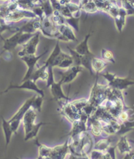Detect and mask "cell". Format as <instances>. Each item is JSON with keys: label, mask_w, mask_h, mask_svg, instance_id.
<instances>
[{"label": "cell", "mask_w": 134, "mask_h": 159, "mask_svg": "<svg viewBox=\"0 0 134 159\" xmlns=\"http://www.w3.org/2000/svg\"><path fill=\"white\" fill-rule=\"evenodd\" d=\"M97 78L98 76H97L96 82L92 88L90 95L88 99L89 103L96 108H97L107 99L109 89L108 85L99 84L97 82Z\"/></svg>", "instance_id": "6da1fadb"}, {"label": "cell", "mask_w": 134, "mask_h": 159, "mask_svg": "<svg viewBox=\"0 0 134 159\" xmlns=\"http://www.w3.org/2000/svg\"><path fill=\"white\" fill-rule=\"evenodd\" d=\"M102 76L108 82L107 85L109 87L122 92L134 85V81L132 80L129 78L118 77L114 73L107 72Z\"/></svg>", "instance_id": "7a4b0ae2"}, {"label": "cell", "mask_w": 134, "mask_h": 159, "mask_svg": "<svg viewBox=\"0 0 134 159\" xmlns=\"http://www.w3.org/2000/svg\"><path fill=\"white\" fill-rule=\"evenodd\" d=\"M3 19L8 23L17 22L22 20H32L38 19V16L32 11L24 10L19 8L9 11L5 13Z\"/></svg>", "instance_id": "3957f363"}, {"label": "cell", "mask_w": 134, "mask_h": 159, "mask_svg": "<svg viewBox=\"0 0 134 159\" xmlns=\"http://www.w3.org/2000/svg\"><path fill=\"white\" fill-rule=\"evenodd\" d=\"M48 52V49L45 51L43 53L39 55H25L20 57V59L23 61L27 66V71L25 74L24 78H22V82L26 80H29L32 76V74L36 70V67L38 65V62L39 61L42 57H43Z\"/></svg>", "instance_id": "277c9868"}, {"label": "cell", "mask_w": 134, "mask_h": 159, "mask_svg": "<svg viewBox=\"0 0 134 159\" xmlns=\"http://www.w3.org/2000/svg\"><path fill=\"white\" fill-rule=\"evenodd\" d=\"M40 32H37L29 41L22 45V49L18 53L19 57L25 55H34L36 53L37 48L40 41Z\"/></svg>", "instance_id": "5b68a950"}, {"label": "cell", "mask_w": 134, "mask_h": 159, "mask_svg": "<svg viewBox=\"0 0 134 159\" xmlns=\"http://www.w3.org/2000/svg\"><path fill=\"white\" fill-rule=\"evenodd\" d=\"M88 118V116L81 113V118L79 120H77L72 123V129L68 134L70 136V139H73L82 133L87 131L89 129L87 126Z\"/></svg>", "instance_id": "8992f818"}, {"label": "cell", "mask_w": 134, "mask_h": 159, "mask_svg": "<svg viewBox=\"0 0 134 159\" xmlns=\"http://www.w3.org/2000/svg\"><path fill=\"white\" fill-rule=\"evenodd\" d=\"M70 154L69 139L63 144L51 147V151L49 157L51 159H66L67 155Z\"/></svg>", "instance_id": "52a82bcc"}, {"label": "cell", "mask_w": 134, "mask_h": 159, "mask_svg": "<svg viewBox=\"0 0 134 159\" xmlns=\"http://www.w3.org/2000/svg\"><path fill=\"white\" fill-rule=\"evenodd\" d=\"M26 89V90H29L32 91V92H36L38 95L42 96V97L44 98V92L43 90L38 86L36 84V82H34L31 79L26 80L23 82H22L21 84L20 85H11L9 88L5 90V92H8L10 89Z\"/></svg>", "instance_id": "ba28073f"}, {"label": "cell", "mask_w": 134, "mask_h": 159, "mask_svg": "<svg viewBox=\"0 0 134 159\" xmlns=\"http://www.w3.org/2000/svg\"><path fill=\"white\" fill-rule=\"evenodd\" d=\"M61 113L72 123L81 118V112L69 101H66V103L62 105Z\"/></svg>", "instance_id": "9c48e42d"}, {"label": "cell", "mask_w": 134, "mask_h": 159, "mask_svg": "<svg viewBox=\"0 0 134 159\" xmlns=\"http://www.w3.org/2000/svg\"><path fill=\"white\" fill-rule=\"evenodd\" d=\"M63 78L61 77L60 80L58 82H55L51 86L49 87L51 94L53 98L58 102H60L62 100H65L66 101H69V98L66 96L63 92Z\"/></svg>", "instance_id": "30bf717a"}, {"label": "cell", "mask_w": 134, "mask_h": 159, "mask_svg": "<svg viewBox=\"0 0 134 159\" xmlns=\"http://www.w3.org/2000/svg\"><path fill=\"white\" fill-rule=\"evenodd\" d=\"M34 97L35 95H33L32 97L28 99L25 103L20 106V107L18 109V111L15 113V115L11 117L9 120H8L9 122L16 121V122L21 123L22 118H23L25 115L32 107V104L34 99Z\"/></svg>", "instance_id": "8fae6325"}, {"label": "cell", "mask_w": 134, "mask_h": 159, "mask_svg": "<svg viewBox=\"0 0 134 159\" xmlns=\"http://www.w3.org/2000/svg\"><path fill=\"white\" fill-rule=\"evenodd\" d=\"M37 117V111L31 107L30 109L27 111L22 118V122L23 124L25 135L29 133L33 126L35 124V120Z\"/></svg>", "instance_id": "7c38bea8"}, {"label": "cell", "mask_w": 134, "mask_h": 159, "mask_svg": "<svg viewBox=\"0 0 134 159\" xmlns=\"http://www.w3.org/2000/svg\"><path fill=\"white\" fill-rule=\"evenodd\" d=\"M83 68L80 66H72L70 69H67V71L62 75L63 78V84H69L73 82L76 78L78 75L82 72Z\"/></svg>", "instance_id": "4fadbf2b"}, {"label": "cell", "mask_w": 134, "mask_h": 159, "mask_svg": "<svg viewBox=\"0 0 134 159\" xmlns=\"http://www.w3.org/2000/svg\"><path fill=\"white\" fill-rule=\"evenodd\" d=\"M57 28L59 33L65 38L67 42L78 41V39L74 33V30L69 25L65 24L57 27Z\"/></svg>", "instance_id": "5bb4252c"}, {"label": "cell", "mask_w": 134, "mask_h": 159, "mask_svg": "<svg viewBox=\"0 0 134 159\" xmlns=\"http://www.w3.org/2000/svg\"><path fill=\"white\" fill-rule=\"evenodd\" d=\"M116 147L121 155L128 154L133 151L132 146L127 139V136L126 135H122L118 143H116Z\"/></svg>", "instance_id": "9a60e30c"}, {"label": "cell", "mask_w": 134, "mask_h": 159, "mask_svg": "<svg viewBox=\"0 0 134 159\" xmlns=\"http://www.w3.org/2000/svg\"><path fill=\"white\" fill-rule=\"evenodd\" d=\"M91 37V34H86L83 40H82L79 44L77 45V46L75 48L74 50L76 52L79 53L81 55H92L93 53L91 52L89 48V39Z\"/></svg>", "instance_id": "2e32d148"}, {"label": "cell", "mask_w": 134, "mask_h": 159, "mask_svg": "<svg viewBox=\"0 0 134 159\" xmlns=\"http://www.w3.org/2000/svg\"><path fill=\"white\" fill-rule=\"evenodd\" d=\"M127 16V15L126 10L120 6L118 15L113 19L116 29L120 33L122 32L124 27L126 25V19Z\"/></svg>", "instance_id": "e0dca14e"}, {"label": "cell", "mask_w": 134, "mask_h": 159, "mask_svg": "<svg viewBox=\"0 0 134 159\" xmlns=\"http://www.w3.org/2000/svg\"><path fill=\"white\" fill-rule=\"evenodd\" d=\"M47 77V66L43 64L42 66L38 67V69L34 72L30 79H31L34 82H36L38 80H40L46 82Z\"/></svg>", "instance_id": "ac0fdd59"}, {"label": "cell", "mask_w": 134, "mask_h": 159, "mask_svg": "<svg viewBox=\"0 0 134 159\" xmlns=\"http://www.w3.org/2000/svg\"><path fill=\"white\" fill-rule=\"evenodd\" d=\"M82 11L87 14L96 13L98 11L97 7L93 0H79L78 3Z\"/></svg>", "instance_id": "d6986e66"}, {"label": "cell", "mask_w": 134, "mask_h": 159, "mask_svg": "<svg viewBox=\"0 0 134 159\" xmlns=\"http://www.w3.org/2000/svg\"><path fill=\"white\" fill-rule=\"evenodd\" d=\"M2 126L5 137V144H6L7 147L9 145L11 140V138H12V135L14 133L13 132L12 128H11V124L9 122V120L5 119L3 116L2 117Z\"/></svg>", "instance_id": "ffe728a7"}, {"label": "cell", "mask_w": 134, "mask_h": 159, "mask_svg": "<svg viewBox=\"0 0 134 159\" xmlns=\"http://www.w3.org/2000/svg\"><path fill=\"white\" fill-rule=\"evenodd\" d=\"M109 65V62H106L102 59H99L93 57L92 61V67L93 72L96 73V75L98 76L99 74L102 72Z\"/></svg>", "instance_id": "44dd1931"}, {"label": "cell", "mask_w": 134, "mask_h": 159, "mask_svg": "<svg viewBox=\"0 0 134 159\" xmlns=\"http://www.w3.org/2000/svg\"><path fill=\"white\" fill-rule=\"evenodd\" d=\"M59 42H60L59 41H57V43H55V47H54V48L52 51L51 53L50 54V55L48 57V58L46 60V61L44 62V64L46 65L47 67L50 65L52 66L56 57H57L59 55V53L61 52H62V50H61V48H60V46Z\"/></svg>", "instance_id": "7402d4cb"}, {"label": "cell", "mask_w": 134, "mask_h": 159, "mask_svg": "<svg viewBox=\"0 0 134 159\" xmlns=\"http://www.w3.org/2000/svg\"><path fill=\"white\" fill-rule=\"evenodd\" d=\"M46 124H48L46 122H39L38 124H35L34 126H33V128H32L30 131L27 134L25 135V138H24L25 141H27L29 140L36 138L37 137L39 131H40L41 127L43 126V125H46Z\"/></svg>", "instance_id": "603a6c76"}, {"label": "cell", "mask_w": 134, "mask_h": 159, "mask_svg": "<svg viewBox=\"0 0 134 159\" xmlns=\"http://www.w3.org/2000/svg\"><path fill=\"white\" fill-rule=\"evenodd\" d=\"M19 28L20 27L13 26L10 25V23H8V22L5 21L3 18L0 17V38L3 39V41L4 40V38H2V34L3 32L9 30L15 33L19 30Z\"/></svg>", "instance_id": "cb8c5ba5"}, {"label": "cell", "mask_w": 134, "mask_h": 159, "mask_svg": "<svg viewBox=\"0 0 134 159\" xmlns=\"http://www.w3.org/2000/svg\"><path fill=\"white\" fill-rule=\"evenodd\" d=\"M110 140L108 138H104L99 140L97 143L95 144L93 149L100 151L103 152H106L109 147L110 146Z\"/></svg>", "instance_id": "d4e9b609"}, {"label": "cell", "mask_w": 134, "mask_h": 159, "mask_svg": "<svg viewBox=\"0 0 134 159\" xmlns=\"http://www.w3.org/2000/svg\"><path fill=\"white\" fill-rule=\"evenodd\" d=\"M66 6L70 11L72 17L76 18V19H80L82 11L80 8L78 4L70 2L69 4H67Z\"/></svg>", "instance_id": "484cf974"}, {"label": "cell", "mask_w": 134, "mask_h": 159, "mask_svg": "<svg viewBox=\"0 0 134 159\" xmlns=\"http://www.w3.org/2000/svg\"><path fill=\"white\" fill-rule=\"evenodd\" d=\"M36 144L38 147V157H47L49 156L51 147L40 143L38 139L36 140Z\"/></svg>", "instance_id": "4316f807"}, {"label": "cell", "mask_w": 134, "mask_h": 159, "mask_svg": "<svg viewBox=\"0 0 134 159\" xmlns=\"http://www.w3.org/2000/svg\"><path fill=\"white\" fill-rule=\"evenodd\" d=\"M67 49H69L70 55L72 59V61H73V65L81 66V60L82 55L78 53L74 50V49H72L69 46H67Z\"/></svg>", "instance_id": "83f0119b"}, {"label": "cell", "mask_w": 134, "mask_h": 159, "mask_svg": "<svg viewBox=\"0 0 134 159\" xmlns=\"http://www.w3.org/2000/svg\"><path fill=\"white\" fill-rule=\"evenodd\" d=\"M15 2L17 3L18 7L21 9L32 11V9L35 7V5L30 0H15Z\"/></svg>", "instance_id": "f1b7e54d"}, {"label": "cell", "mask_w": 134, "mask_h": 159, "mask_svg": "<svg viewBox=\"0 0 134 159\" xmlns=\"http://www.w3.org/2000/svg\"><path fill=\"white\" fill-rule=\"evenodd\" d=\"M43 102V98L42 96L37 95H35L34 99L33 100L32 104V108L38 112H41L42 111V107Z\"/></svg>", "instance_id": "f546056e"}, {"label": "cell", "mask_w": 134, "mask_h": 159, "mask_svg": "<svg viewBox=\"0 0 134 159\" xmlns=\"http://www.w3.org/2000/svg\"><path fill=\"white\" fill-rule=\"evenodd\" d=\"M101 57L102 59L105 61L107 62H111V63H114L115 59L113 53L110 50L102 49L101 50Z\"/></svg>", "instance_id": "4dcf8cb0"}, {"label": "cell", "mask_w": 134, "mask_h": 159, "mask_svg": "<svg viewBox=\"0 0 134 159\" xmlns=\"http://www.w3.org/2000/svg\"><path fill=\"white\" fill-rule=\"evenodd\" d=\"M72 66H73V61H72L70 55L69 54L68 56L65 57L57 66V68L61 69H69Z\"/></svg>", "instance_id": "1f68e13d"}, {"label": "cell", "mask_w": 134, "mask_h": 159, "mask_svg": "<svg viewBox=\"0 0 134 159\" xmlns=\"http://www.w3.org/2000/svg\"><path fill=\"white\" fill-rule=\"evenodd\" d=\"M72 104L73 105L76 109L79 111L80 112L82 109L88 104V99H80L74 100L71 102Z\"/></svg>", "instance_id": "d6a6232c"}, {"label": "cell", "mask_w": 134, "mask_h": 159, "mask_svg": "<svg viewBox=\"0 0 134 159\" xmlns=\"http://www.w3.org/2000/svg\"><path fill=\"white\" fill-rule=\"evenodd\" d=\"M54 67L51 65H50L47 67V73L48 77L46 80V87L49 88V87L55 82V77H54V72H53Z\"/></svg>", "instance_id": "836d02e7"}, {"label": "cell", "mask_w": 134, "mask_h": 159, "mask_svg": "<svg viewBox=\"0 0 134 159\" xmlns=\"http://www.w3.org/2000/svg\"><path fill=\"white\" fill-rule=\"evenodd\" d=\"M80 19H76L74 17H70L69 19H66V24L69 25L71 28H73V30L77 32H79L80 26H79Z\"/></svg>", "instance_id": "e575fe53"}, {"label": "cell", "mask_w": 134, "mask_h": 159, "mask_svg": "<svg viewBox=\"0 0 134 159\" xmlns=\"http://www.w3.org/2000/svg\"><path fill=\"white\" fill-rule=\"evenodd\" d=\"M105 152L92 149V151L89 153V157L90 159H100L105 154Z\"/></svg>", "instance_id": "d590c367"}, {"label": "cell", "mask_w": 134, "mask_h": 159, "mask_svg": "<svg viewBox=\"0 0 134 159\" xmlns=\"http://www.w3.org/2000/svg\"><path fill=\"white\" fill-rule=\"evenodd\" d=\"M57 2L61 5V6H64V5H66L69 3L72 2V0H57Z\"/></svg>", "instance_id": "8d00e7d4"}, {"label": "cell", "mask_w": 134, "mask_h": 159, "mask_svg": "<svg viewBox=\"0 0 134 159\" xmlns=\"http://www.w3.org/2000/svg\"><path fill=\"white\" fill-rule=\"evenodd\" d=\"M30 1L35 5H42L43 2V0H30Z\"/></svg>", "instance_id": "74e56055"}, {"label": "cell", "mask_w": 134, "mask_h": 159, "mask_svg": "<svg viewBox=\"0 0 134 159\" xmlns=\"http://www.w3.org/2000/svg\"><path fill=\"white\" fill-rule=\"evenodd\" d=\"M100 159H113V158H112V157L109 155V153L106 151L105 152V154L103 155V156L101 157V158Z\"/></svg>", "instance_id": "f35d334b"}, {"label": "cell", "mask_w": 134, "mask_h": 159, "mask_svg": "<svg viewBox=\"0 0 134 159\" xmlns=\"http://www.w3.org/2000/svg\"><path fill=\"white\" fill-rule=\"evenodd\" d=\"M74 159H90L88 155L86 156H75L74 155Z\"/></svg>", "instance_id": "ab89813d"}, {"label": "cell", "mask_w": 134, "mask_h": 159, "mask_svg": "<svg viewBox=\"0 0 134 159\" xmlns=\"http://www.w3.org/2000/svg\"><path fill=\"white\" fill-rule=\"evenodd\" d=\"M130 155H131L132 159H134V150H133V151L130 152Z\"/></svg>", "instance_id": "60d3db41"}, {"label": "cell", "mask_w": 134, "mask_h": 159, "mask_svg": "<svg viewBox=\"0 0 134 159\" xmlns=\"http://www.w3.org/2000/svg\"><path fill=\"white\" fill-rule=\"evenodd\" d=\"M37 159H51L49 157H38Z\"/></svg>", "instance_id": "b9f144b4"}, {"label": "cell", "mask_w": 134, "mask_h": 159, "mask_svg": "<svg viewBox=\"0 0 134 159\" xmlns=\"http://www.w3.org/2000/svg\"><path fill=\"white\" fill-rule=\"evenodd\" d=\"M69 159H74V155H71V154H70V157L69 158Z\"/></svg>", "instance_id": "7bdbcfd3"}, {"label": "cell", "mask_w": 134, "mask_h": 159, "mask_svg": "<svg viewBox=\"0 0 134 159\" xmlns=\"http://www.w3.org/2000/svg\"><path fill=\"white\" fill-rule=\"evenodd\" d=\"M112 1H114V2H120L121 0H112Z\"/></svg>", "instance_id": "ee69618b"}, {"label": "cell", "mask_w": 134, "mask_h": 159, "mask_svg": "<svg viewBox=\"0 0 134 159\" xmlns=\"http://www.w3.org/2000/svg\"><path fill=\"white\" fill-rule=\"evenodd\" d=\"M3 93H5V91H4V92H0V95Z\"/></svg>", "instance_id": "f6af8a7d"}, {"label": "cell", "mask_w": 134, "mask_h": 159, "mask_svg": "<svg viewBox=\"0 0 134 159\" xmlns=\"http://www.w3.org/2000/svg\"><path fill=\"white\" fill-rule=\"evenodd\" d=\"M3 1H6V2H9V1H11V0H3Z\"/></svg>", "instance_id": "bcb514c9"}, {"label": "cell", "mask_w": 134, "mask_h": 159, "mask_svg": "<svg viewBox=\"0 0 134 159\" xmlns=\"http://www.w3.org/2000/svg\"><path fill=\"white\" fill-rule=\"evenodd\" d=\"M16 159H20V158H16Z\"/></svg>", "instance_id": "7dc6e473"}, {"label": "cell", "mask_w": 134, "mask_h": 159, "mask_svg": "<svg viewBox=\"0 0 134 159\" xmlns=\"http://www.w3.org/2000/svg\"><path fill=\"white\" fill-rule=\"evenodd\" d=\"M43 1H45V0H43Z\"/></svg>", "instance_id": "c3c4849f"}]
</instances>
